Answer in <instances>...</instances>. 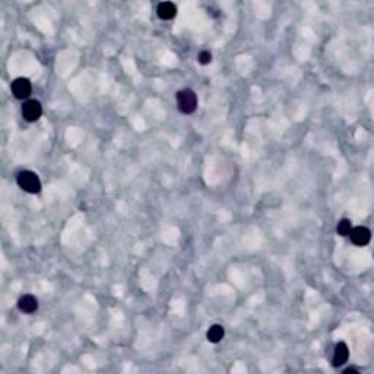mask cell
Masks as SVG:
<instances>
[{
	"mask_svg": "<svg viewBox=\"0 0 374 374\" xmlns=\"http://www.w3.org/2000/svg\"><path fill=\"white\" fill-rule=\"evenodd\" d=\"M18 307L22 313L31 314V313L37 312L38 309V301L34 295H23L18 301Z\"/></svg>",
	"mask_w": 374,
	"mask_h": 374,
	"instance_id": "52a82bcc",
	"label": "cell"
},
{
	"mask_svg": "<svg viewBox=\"0 0 374 374\" xmlns=\"http://www.w3.org/2000/svg\"><path fill=\"white\" fill-rule=\"evenodd\" d=\"M157 13L161 19H173L177 13V7L174 3L171 1H163L158 4V9H157Z\"/></svg>",
	"mask_w": 374,
	"mask_h": 374,
	"instance_id": "ba28073f",
	"label": "cell"
},
{
	"mask_svg": "<svg viewBox=\"0 0 374 374\" xmlns=\"http://www.w3.org/2000/svg\"><path fill=\"white\" fill-rule=\"evenodd\" d=\"M197 62L200 64H209L212 62V54L209 51H200L199 56H197Z\"/></svg>",
	"mask_w": 374,
	"mask_h": 374,
	"instance_id": "8fae6325",
	"label": "cell"
},
{
	"mask_svg": "<svg viewBox=\"0 0 374 374\" xmlns=\"http://www.w3.org/2000/svg\"><path fill=\"white\" fill-rule=\"evenodd\" d=\"M42 114V107L37 100H29L22 107V116L26 122H37Z\"/></svg>",
	"mask_w": 374,
	"mask_h": 374,
	"instance_id": "3957f363",
	"label": "cell"
},
{
	"mask_svg": "<svg viewBox=\"0 0 374 374\" xmlns=\"http://www.w3.org/2000/svg\"><path fill=\"white\" fill-rule=\"evenodd\" d=\"M224 335H225V331L221 325H213V326H210V329L206 333V338H208L209 342L218 344L224 338Z\"/></svg>",
	"mask_w": 374,
	"mask_h": 374,
	"instance_id": "9c48e42d",
	"label": "cell"
},
{
	"mask_svg": "<svg viewBox=\"0 0 374 374\" xmlns=\"http://www.w3.org/2000/svg\"><path fill=\"white\" fill-rule=\"evenodd\" d=\"M31 82L26 79V78H18L12 82V92L13 95L18 98V100H23V98H28L29 94H31Z\"/></svg>",
	"mask_w": 374,
	"mask_h": 374,
	"instance_id": "5b68a950",
	"label": "cell"
},
{
	"mask_svg": "<svg viewBox=\"0 0 374 374\" xmlns=\"http://www.w3.org/2000/svg\"><path fill=\"white\" fill-rule=\"evenodd\" d=\"M344 374H360L355 369H347L345 372H344Z\"/></svg>",
	"mask_w": 374,
	"mask_h": 374,
	"instance_id": "7c38bea8",
	"label": "cell"
},
{
	"mask_svg": "<svg viewBox=\"0 0 374 374\" xmlns=\"http://www.w3.org/2000/svg\"><path fill=\"white\" fill-rule=\"evenodd\" d=\"M351 228H353V225H351V221H350V219H341L339 224H338L336 231H338V234H339L341 237H347V235H350Z\"/></svg>",
	"mask_w": 374,
	"mask_h": 374,
	"instance_id": "30bf717a",
	"label": "cell"
},
{
	"mask_svg": "<svg viewBox=\"0 0 374 374\" xmlns=\"http://www.w3.org/2000/svg\"><path fill=\"white\" fill-rule=\"evenodd\" d=\"M16 183L22 190L32 193V194H35L41 190V182H40L38 176L32 171H21L16 177Z\"/></svg>",
	"mask_w": 374,
	"mask_h": 374,
	"instance_id": "6da1fadb",
	"label": "cell"
},
{
	"mask_svg": "<svg viewBox=\"0 0 374 374\" xmlns=\"http://www.w3.org/2000/svg\"><path fill=\"white\" fill-rule=\"evenodd\" d=\"M177 104H179V110L183 114H191L194 113L196 107H197V97L194 94V91L191 89H183L177 94Z\"/></svg>",
	"mask_w": 374,
	"mask_h": 374,
	"instance_id": "7a4b0ae2",
	"label": "cell"
},
{
	"mask_svg": "<svg viewBox=\"0 0 374 374\" xmlns=\"http://www.w3.org/2000/svg\"><path fill=\"white\" fill-rule=\"evenodd\" d=\"M348 357H350V350H348L347 344L339 342V344L335 347V353H333V367H341V366H344V364L348 361Z\"/></svg>",
	"mask_w": 374,
	"mask_h": 374,
	"instance_id": "8992f818",
	"label": "cell"
},
{
	"mask_svg": "<svg viewBox=\"0 0 374 374\" xmlns=\"http://www.w3.org/2000/svg\"><path fill=\"white\" fill-rule=\"evenodd\" d=\"M350 237H351V241L355 246L364 247V246H367L370 243L372 232H370V229L366 228V227H355V228H351Z\"/></svg>",
	"mask_w": 374,
	"mask_h": 374,
	"instance_id": "277c9868",
	"label": "cell"
}]
</instances>
